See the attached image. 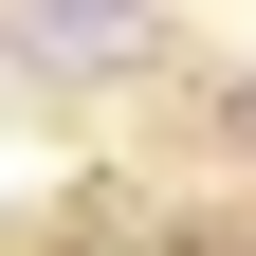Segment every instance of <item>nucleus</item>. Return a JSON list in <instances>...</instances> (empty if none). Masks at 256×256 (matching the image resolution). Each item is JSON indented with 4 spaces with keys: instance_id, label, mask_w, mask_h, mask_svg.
Masks as SVG:
<instances>
[{
    "instance_id": "nucleus-1",
    "label": "nucleus",
    "mask_w": 256,
    "mask_h": 256,
    "mask_svg": "<svg viewBox=\"0 0 256 256\" xmlns=\"http://www.w3.org/2000/svg\"><path fill=\"white\" fill-rule=\"evenodd\" d=\"M37 37L55 55H110V37H146V0H37Z\"/></svg>"
}]
</instances>
